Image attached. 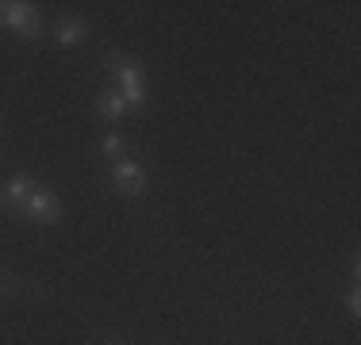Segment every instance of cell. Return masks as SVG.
<instances>
[{
	"label": "cell",
	"mask_w": 361,
	"mask_h": 345,
	"mask_svg": "<svg viewBox=\"0 0 361 345\" xmlns=\"http://www.w3.org/2000/svg\"><path fill=\"white\" fill-rule=\"evenodd\" d=\"M108 345H119V341H108Z\"/></svg>",
	"instance_id": "cell-12"
},
{
	"label": "cell",
	"mask_w": 361,
	"mask_h": 345,
	"mask_svg": "<svg viewBox=\"0 0 361 345\" xmlns=\"http://www.w3.org/2000/svg\"><path fill=\"white\" fill-rule=\"evenodd\" d=\"M346 303H350V310H354V315H357V310H361V296H357V291H354V296H350Z\"/></svg>",
	"instance_id": "cell-9"
},
{
	"label": "cell",
	"mask_w": 361,
	"mask_h": 345,
	"mask_svg": "<svg viewBox=\"0 0 361 345\" xmlns=\"http://www.w3.org/2000/svg\"><path fill=\"white\" fill-rule=\"evenodd\" d=\"M123 150H127V142H123L119 134H108V138H104V153H108V158H119Z\"/></svg>",
	"instance_id": "cell-8"
},
{
	"label": "cell",
	"mask_w": 361,
	"mask_h": 345,
	"mask_svg": "<svg viewBox=\"0 0 361 345\" xmlns=\"http://www.w3.org/2000/svg\"><path fill=\"white\" fill-rule=\"evenodd\" d=\"M35 20H39V15H35V8H31V4H4V23H8V27H16L20 34L27 31Z\"/></svg>",
	"instance_id": "cell-5"
},
{
	"label": "cell",
	"mask_w": 361,
	"mask_h": 345,
	"mask_svg": "<svg viewBox=\"0 0 361 345\" xmlns=\"http://www.w3.org/2000/svg\"><path fill=\"white\" fill-rule=\"evenodd\" d=\"M108 65H116V77H119V96H123L127 108H142V77H139V65L131 58H119V54H108Z\"/></svg>",
	"instance_id": "cell-1"
},
{
	"label": "cell",
	"mask_w": 361,
	"mask_h": 345,
	"mask_svg": "<svg viewBox=\"0 0 361 345\" xmlns=\"http://www.w3.org/2000/svg\"><path fill=\"white\" fill-rule=\"evenodd\" d=\"M111 180H116V184L123 188L127 196H142V188H146V172L135 165V161H116Z\"/></svg>",
	"instance_id": "cell-3"
},
{
	"label": "cell",
	"mask_w": 361,
	"mask_h": 345,
	"mask_svg": "<svg viewBox=\"0 0 361 345\" xmlns=\"http://www.w3.org/2000/svg\"><path fill=\"white\" fill-rule=\"evenodd\" d=\"M0 23H4V12H0Z\"/></svg>",
	"instance_id": "cell-11"
},
{
	"label": "cell",
	"mask_w": 361,
	"mask_h": 345,
	"mask_svg": "<svg viewBox=\"0 0 361 345\" xmlns=\"http://www.w3.org/2000/svg\"><path fill=\"white\" fill-rule=\"evenodd\" d=\"M92 108L100 111V115H108V119H119L127 111V104H123V96L119 92H100L97 100H92Z\"/></svg>",
	"instance_id": "cell-6"
},
{
	"label": "cell",
	"mask_w": 361,
	"mask_h": 345,
	"mask_svg": "<svg viewBox=\"0 0 361 345\" xmlns=\"http://www.w3.org/2000/svg\"><path fill=\"white\" fill-rule=\"evenodd\" d=\"M8 288H12V284H8V272L0 269V291H8Z\"/></svg>",
	"instance_id": "cell-10"
},
{
	"label": "cell",
	"mask_w": 361,
	"mask_h": 345,
	"mask_svg": "<svg viewBox=\"0 0 361 345\" xmlns=\"http://www.w3.org/2000/svg\"><path fill=\"white\" fill-rule=\"evenodd\" d=\"M81 39H85V23H81V20L58 23V42H62V46H77Z\"/></svg>",
	"instance_id": "cell-7"
},
{
	"label": "cell",
	"mask_w": 361,
	"mask_h": 345,
	"mask_svg": "<svg viewBox=\"0 0 361 345\" xmlns=\"http://www.w3.org/2000/svg\"><path fill=\"white\" fill-rule=\"evenodd\" d=\"M31 192H35V184H31V177H12L8 180V188L0 192V203L12 207V211H23L31 200Z\"/></svg>",
	"instance_id": "cell-4"
},
{
	"label": "cell",
	"mask_w": 361,
	"mask_h": 345,
	"mask_svg": "<svg viewBox=\"0 0 361 345\" xmlns=\"http://www.w3.org/2000/svg\"><path fill=\"white\" fill-rule=\"evenodd\" d=\"M58 211H62V203H58V196L50 192V188H35L27 207H23V215H27L31 222H54Z\"/></svg>",
	"instance_id": "cell-2"
}]
</instances>
